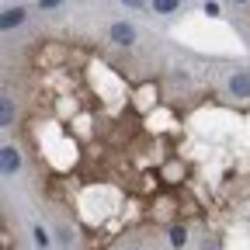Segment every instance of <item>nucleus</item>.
Here are the masks:
<instances>
[{"label": "nucleus", "instance_id": "obj_1", "mask_svg": "<svg viewBox=\"0 0 250 250\" xmlns=\"http://www.w3.org/2000/svg\"><path fill=\"white\" fill-rule=\"evenodd\" d=\"M111 42H118V45H132V42H136V28L125 24V21L111 24Z\"/></svg>", "mask_w": 250, "mask_h": 250}, {"label": "nucleus", "instance_id": "obj_2", "mask_svg": "<svg viewBox=\"0 0 250 250\" xmlns=\"http://www.w3.org/2000/svg\"><path fill=\"white\" fill-rule=\"evenodd\" d=\"M0 160H4V174H14V170L21 167V156H18L14 146H4V149H0Z\"/></svg>", "mask_w": 250, "mask_h": 250}, {"label": "nucleus", "instance_id": "obj_3", "mask_svg": "<svg viewBox=\"0 0 250 250\" xmlns=\"http://www.w3.org/2000/svg\"><path fill=\"white\" fill-rule=\"evenodd\" d=\"M229 90L236 94V98H250V73H236L229 80Z\"/></svg>", "mask_w": 250, "mask_h": 250}, {"label": "nucleus", "instance_id": "obj_4", "mask_svg": "<svg viewBox=\"0 0 250 250\" xmlns=\"http://www.w3.org/2000/svg\"><path fill=\"white\" fill-rule=\"evenodd\" d=\"M21 21H24V11H21V7H11V11H4V18H0V24H4V31L18 28Z\"/></svg>", "mask_w": 250, "mask_h": 250}, {"label": "nucleus", "instance_id": "obj_5", "mask_svg": "<svg viewBox=\"0 0 250 250\" xmlns=\"http://www.w3.org/2000/svg\"><path fill=\"white\" fill-rule=\"evenodd\" d=\"M181 0H153V11H160V14H174L177 11Z\"/></svg>", "mask_w": 250, "mask_h": 250}, {"label": "nucleus", "instance_id": "obj_6", "mask_svg": "<svg viewBox=\"0 0 250 250\" xmlns=\"http://www.w3.org/2000/svg\"><path fill=\"white\" fill-rule=\"evenodd\" d=\"M170 243H174V247H177V250H181V247H184V243H188V233H184V229H181V226H174V229H170Z\"/></svg>", "mask_w": 250, "mask_h": 250}, {"label": "nucleus", "instance_id": "obj_7", "mask_svg": "<svg viewBox=\"0 0 250 250\" xmlns=\"http://www.w3.org/2000/svg\"><path fill=\"white\" fill-rule=\"evenodd\" d=\"M11 115H14V111H11V101L4 98V111H0V125H4V129L11 125Z\"/></svg>", "mask_w": 250, "mask_h": 250}, {"label": "nucleus", "instance_id": "obj_8", "mask_svg": "<svg viewBox=\"0 0 250 250\" xmlns=\"http://www.w3.org/2000/svg\"><path fill=\"white\" fill-rule=\"evenodd\" d=\"M35 243H39V247H49V233H45V229H42V226H39V229H35Z\"/></svg>", "mask_w": 250, "mask_h": 250}, {"label": "nucleus", "instance_id": "obj_9", "mask_svg": "<svg viewBox=\"0 0 250 250\" xmlns=\"http://www.w3.org/2000/svg\"><path fill=\"white\" fill-rule=\"evenodd\" d=\"M205 14H208V18H215V14H219V4H215V0H208V4H205Z\"/></svg>", "mask_w": 250, "mask_h": 250}, {"label": "nucleus", "instance_id": "obj_10", "mask_svg": "<svg viewBox=\"0 0 250 250\" xmlns=\"http://www.w3.org/2000/svg\"><path fill=\"white\" fill-rule=\"evenodd\" d=\"M122 4H129V7H146V0H122Z\"/></svg>", "mask_w": 250, "mask_h": 250}, {"label": "nucleus", "instance_id": "obj_11", "mask_svg": "<svg viewBox=\"0 0 250 250\" xmlns=\"http://www.w3.org/2000/svg\"><path fill=\"white\" fill-rule=\"evenodd\" d=\"M59 4V0H42V7H56Z\"/></svg>", "mask_w": 250, "mask_h": 250}, {"label": "nucleus", "instance_id": "obj_12", "mask_svg": "<svg viewBox=\"0 0 250 250\" xmlns=\"http://www.w3.org/2000/svg\"><path fill=\"white\" fill-rule=\"evenodd\" d=\"M236 4H247V0H236Z\"/></svg>", "mask_w": 250, "mask_h": 250}]
</instances>
